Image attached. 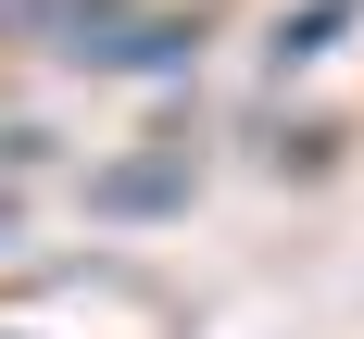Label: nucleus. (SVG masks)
I'll return each instance as SVG.
<instances>
[{
	"label": "nucleus",
	"instance_id": "nucleus-1",
	"mask_svg": "<svg viewBox=\"0 0 364 339\" xmlns=\"http://www.w3.org/2000/svg\"><path fill=\"white\" fill-rule=\"evenodd\" d=\"M38 38H63V63L88 75H176L201 63V13L188 0H38Z\"/></svg>",
	"mask_w": 364,
	"mask_h": 339
},
{
	"label": "nucleus",
	"instance_id": "nucleus-2",
	"mask_svg": "<svg viewBox=\"0 0 364 339\" xmlns=\"http://www.w3.org/2000/svg\"><path fill=\"white\" fill-rule=\"evenodd\" d=\"M352 13H364V0H301V13H277V63H314Z\"/></svg>",
	"mask_w": 364,
	"mask_h": 339
},
{
	"label": "nucleus",
	"instance_id": "nucleus-3",
	"mask_svg": "<svg viewBox=\"0 0 364 339\" xmlns=\"http://www.w3.org/2000/svg\"><path fill=\"white\" fill-rule=\"evenodd\" d=\"M188 188V163H139V176H101V201L113 214H151V201H176Z\"/></svg>",
	"mask_w": 364,
	"mask_h": 339
}]
</instances>
